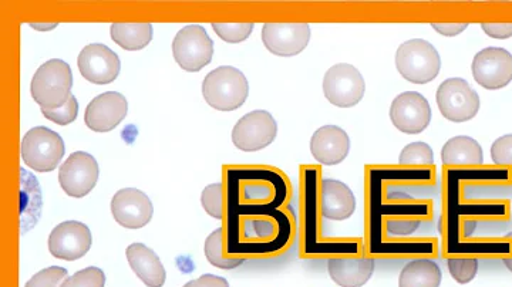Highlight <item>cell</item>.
Returning a JSON list of instances; mask_svg holds the SVG:
<instances>
[{
    "mask_svg": "<svg viewBox=\"0 0 512 287\" xmlns=\"http://www.w3.org/2000/svg\"><path fill=\"white\" fill-rule=\"evenodd\" d=\"M365 252L375 259L439 258L441 181L437 167L367 165Z\"/></svg>",
    "mask_w": 512,
    "mask_h": 287,
    "instance_id": "1",
    "label": "cell"
},
{
    "mask_svg": "<svg viewBox=\"0 0 512 287\" xmlns=\"http://www.w3.org/2000/svg\"><path fill=\"white\" fill-rule=\"evenodd\" d=\"M443 258H512V168H443Z\"/></svg>",
    "mask_w": 512,
    "mask_h": 287,
    "instance_id": "2",
    "label": "cell"
},
{
    "mask_svg": "<svg viewBox=\"0 0 512 287\" xmlns=\"http://www.w3.org/2000/svg\"><path fill=\"white\" fill-rule=\"evenodd\" d=\"M229 216L271 214L288 204L291 187L272 168H235L228 174Z\"/></svg>",
    "mask_w": 512,
    "mask_h": 287,
    "instance_id": "3",
    "label": "cell"
},
{
    "mask_svg": "<svg viewBox=\"0 0 512 287\" xmlns=\"http://www.w3.org/2000/svg\"><path fill=\"white\" fill-rule=\"evenodd\" d=\"M293 235L292 215L284 209L265 215L231 216L227 249L258 258L279 255L291 245Z\"/></svg>",
    "mask_w": 512,
    "mask_h": 287,
    "instance_id": "4",
    "label": "cell"
},
{
    "mask_svg": "<svg viewBox=\"0 0 512 287\" xmlns=\"http://www.w3.org/2000/svg\"><path fill=\"white\" fill-rule=\"evenodd\" d=\"M320 171L315 167L302 168L303 215H305V234H303V253L315 258H359L365 253V238L328 239L320 229L319 208Z\"/></svg>",
    "mask_w": 512,
    "mask_h": 287,
    "instance_id": "5",
    "label": "cell"
},
{
    "mask_svg": "<svg viewBox=\"0 0 512 287\" xmlns=\"http://www.w3.org/2000/svg\"><path fill=\"white\" fill-rule=\"evenodd\" d=\"M73 73L69 64L52 59L37 69L30 84L33 100L45 110H56L72 99Z\"/></svg>",
    "mask_w": 512,
    "mask_h": 287,
    "instance_id": "6",
    "label": "cell"
},
{
    "mask_svg": "<svg viewBox=\"0 0 512 287\" xmlns=\"http://www.w3.org/2000/svg\"><path fill=\"white\" fill-rule=\"evenodd\" d=\"M202 96L208 106L215 110H238L244 106L249 96L247 77L235 67H218L202 81Z\"/></svg>",
    "mask_w": 512,
    "mask_h": 287,
    "instance_id": "7",
    "label": "cell"
},
{
    "mask_svg": "<svg viewBox=\"0 0 512 287\" xmlns=\"http://www.w3.org/2000/svg\"><path fill=\"white\" fill-rule=\"evenodd\" d=\"M397 72L413 84H427L439 77L441 57L436 47L424 39L404 42L394 56Z\"/></svg>",
    "mask_w": 512,
    "mask_h": 287,
    "instance_id": "8",
    "label": "cell"
},
{
    "mask_svg": "<svg viewBox=\"0 0 512 287\" xmlns=\"http://www.w3.org/2000/svg\"><path fill=\"white\" fill-rule=\"evenodd\" d=\"M441 116L451 123H467L480 111V96L467 80L451 77L440 84L436 93Z\"/></svg>",
    "mask_w": 512,
    "mask_h": 287,
    "instance_id": "9",
    "label": "cell"
},
{
    "mask_svg": "<svg viewBox=\"0 0 512 287\" xmlns=\"http://www.w3.org/2000/svg\"><path fill=\"white\" fill-rule=\"evenodd\" d=\"M66 147L63 138L47 127H35L22 140L23 162L36 172L55 171L63 160Z\"/></svg>",
    "mask_w": 512,
    "mask_h": 287,
    "instance_id": "10",
    "label": "cell"
},
{
    "mask_svg": "<svg viewBox=\"0 0 512 287\" xmlns=\"http://www.w3.org/2000/svg\"><path fill=\"white\" fill-rule=\"evenodd\" d=\"M365 93V77L353 64H335L323 77V94L332 106L355 107L363 100Z\"/></svg>",
    "mask_w": 512,
    "mask_h": 287,
    "instance_id": "11",
    "label": "cell"
},
{
    "mask_svg": "<svg viewBox=\"0 0 512 287\" xmlns=\"http://www.w3.org/2000/svg\"><path fill=\"white\" fill-rule=\"evenodd\" d=\"M173 54L175 62L181 69L185 72L197 73L211 63L214 56V42L204 27L188 25L174 37Z\"/></svg>",
    "mask_w": 512,
    "mask_h": 287,
    "instance_id": "12",
    "label": "cell"
},
{
    "mask_svg": "<svg viewBox=\"0 0 512 287\" xmlns=\"http://www.w3.org/2000/svg\"><path fill=\"white\" fill-rule=\"evenodd\" d=\"M278 123L274 116L265 110H255L245 114L232 130V143L239 151L256 153L264 150L276 140Z\"/></svg>",
    "mask_w": 512,
    "mask_h": 287,
    "instance_id": "13",
    "label": "cell"
},
{
    "mask_svg": "<svg viewBox=\"0 0 512 287\" xmlns=\"http://www.w3.org/2000/svg\"><path fill=\"white\" fill-rule=\"evenodd\" d=\"M471 73L485 90H501L512 83V54L504 47H485L474 56Z\"/></svg>",
    "mask_w": 512,
    "mask_h": 287,
    "instance_id": "14",
    "label": "cell"
},
{
    "mask_svg": "<svg viewBox=\"0 0 512 287\" xmlns=\"http://www.w3.org/2000/svg\"><path fill=\"white\" fill-rule=\"evenodd\" d=\"M100 168L92 154L77 151L63 162L59 170L60 187L72 198H84L99 181Z\"/></svg>",
    "mask_w": 512,
    "mask_h": 287,
    "instance_id": "15",
    "label": "cell"
},
{
    "mask_svg": "<svg viewBox=\"0 0 512 287\" xmlns=\"http://www.w3.org/2000/svg\"><path fill=\"white\" fill-rule=\"evenodd\" d=\"M429 100L417 91H404L390 106V121L400 133L417 135L426 131L431 123Z\"/></svg>",
    "mask_w": 512,
    "mask_h": 287,
    "instance_id": "16",
    "label": "cell"
},
{
    "mask_svg": "<svg viewBox=\"0 0 512 287\" xmlns=\"http://www.w3.org/2000/svg\"><path fill=\"white\" fill-rule=\"evenodd\" d=\"M261 36L269 53L293 57L301 54L311 42V26L308 23H266Z\"/></svg>",
    "mask_w": 512,
    "mask_h": 287,
    "instance_id": "17",
    "label": "cell"
},
{
    "mask_svg": "<svg viewBox=\"0 0 512 287\" xmlns=\"http://www.w3.org/2000/svg\"><path fill=\"white\" fill-rule=\"evenodd\" d=\"M92 245V231L79 221L62 222L49 236L50 253L62 261H79L89 253Z\"/></svg>",
    "mask_w": 512,
    "mask_h": 287,
    "instance_id": "18",
    "label": "cell"
},
{
    "mask_svg": "<svg viewBox=\"0 0 512 287\" xmlns=\"http://www.w3.org/2000/svg\"><path fill=\"white\" fill-rule=\"evenodd\" d=\"M111 214L123 228L141 229L153 219V202L140 189H120L111 199Z\"/></svg>",
    "mask_w": 512,
    "mask_h": 287,
    "instance_id": "19",
    "label": "cell"
},
{
    "mask_svg": "<svg viewBox=\"0 0 512 287\" xmlns=\"http://www.w3.org/2000/svg\"><path fill=\"white\" fill-rule=\"evenodd\" d=\"M77 66L84 79L99 86L113 83L121 70L120 57L101 43L84 47L77 59Z\"/></svg>",
    "mask_w": 512,
    "mask_h": 287,
    "instance_id": "20",
    "label": "cell"
},
{
    "mask_svg": "<svg viewBox=\"0 0 512 287\" xmlns=\"http://www.w3.org/2000/svg\"><path fill=\"white\" fill-rule=\"evenodd\" d=\"M128 103L123 94L107 91L90 101L84 113V123L96 133H109L127 117Z\"/></svg>",
    "mask_w": 512,
    "mask_h": 287,
    "instance_id": "21",
    "label": "cell"
},
{
    "mask_svg": "<svg viewBox=\"0 0 512 287\" xmlns=\"http://www.w3.org/2000/svg\"><path fill=\"white\" fill-rule=\"evenodd\" d=\"M320 215L328 221H348L356 212V197L345 182L320 180Z\"/></svg>",
    "mask_w": 512,
    "mask_h": 287,
    "instance_id": "22",
    "label": "cell"
},
{
    "mask_svg": "<svg viewBox=\"0 0 512 287\" xmlns=\"http://www.w3.org/2000/svg\"><path fill=\"white\" fill-rule=\"evenodd\" d=\"M311 153L316 162L326 167L342 164L350 153V138L343 128L323 126L311 138Z\"/></svg>",
    "mask_w": 512,
    "mask_h": 287,
    "instance_id": "23",
    "label": "cell"
},
{
    "mask_svg": "<svg viewBox=\"0 0 512 287\" xmlns=\"http://www.w3.org/2000/svg\"><path fill=\"white\" fill-rule=\"evenodd\" d=\"M376 259L363 253L359 258H332L328 261L330 279L340 287H363L375 273Z\"/></svg>",
    "mask_w": 512,
    "mask_h": 287,
    "instance_id": "24",
    "label": "cell"
},
{
    "mask_svg": "<svg viewBox=\"0 0 512 287\" xmlns=\"http://www.w3.org/2000/svg\"><path fill=\"white\" fill-rule=\"evenodd\" d=\"M127 261L138 279L147 287H163L167 272L156 252L144 243H131L127 248Z\"/></svg>",
    "mask_w": 512,
    "mask_h": 287,
    "instance_id": "25",
    "label": "cell"
},
{
    "mask_svg": "<svg viewBox=\"0 0 512 287\" xmlns=\"http://www.w3.org/2000/svg\"><path fill=\"white\" fill-rule=\"evenodd\" d=\"M443 168H477L484 165V151L480 143L468 135L450 138L441 148Z\"/></svg>",
    "mask_w": 512,
    "mask_h": 287,
    "instance_id": "26",
    "label": "cell"
},
{
    "mask_svg": "<svg viewBox=\"0 0 512 287\" xmlns=\"http://www.w3.org/2000/svg\"><path fill=\"white\" fill-rule=\"evenodd\" d=\"M443 272L436 259H412L400 273L399 287H440Z\"/></svg>",
    "mask_w": 512,
    "mask_h": 287,
    "instance_id": "27",
    "label": "cell"
},
{
    "mask_svg": "<svg viewBox=\"0 0 512 287\" xmlns=\"http://www.w3.org/2000/svg\"><path fill=\"white\" fill-rule=\"evenodd\" d=\"M111 39L128 52H137L150 45L153 40V26L150 23H113Z\"/></svg>",
    "mask_w": 512,
    "mask_h": 287,
    "instance_id": "28",
    "label": "cell"
},
{
    "mask_svg": "<svg viewBox=\"0 0 512 287\" xmlns=\"http://www.w3.org/2000/svg\"><path fill=\"white\" fill-rule=\"evenodd\" d=\"M227 246L225 242L224 228L215 229L207 241H205L204 252L207 256L208 262L218 269L231 270L238 268L245 262L244 258H231V256L224 255V248Z\"/></svg>",
    "mask_w": 512,
    "mask_h": 287,
    "instance_id": "29",
    "label": "cell"
},
{
    "mask_svg": "<svg viewBox=\"0 0 512 287\" xmlns=\"http://www.w3.org/2000/svg\"><path fill=\"white\" fill-rule=\"evenodd\" d=\"M399 165L406 168L436 167L433 148L429 144L421 143V141L406 145L400 153Z\"/></svg>",
    "mask_w": 512,
    "mask_h": 287,
    "instance_id": "30",
    "label": "cell"
},
{
    "mask_svg": "<svg viewBox=\"0 0 512 287\" xmlns=\"http://www.w3.org/2000/svg\"><path fill=\"white\" fill-rule=\"evenodd\" d=\"M202 208L208 215L215 219H224L227 215L228 198L225 199V189L222 184H211L202 191L201 195Z\"/></svg>",
    "mask_w": 512,
    "mask_h": 287,
    "instance_id": "31",
    "label": "cell"
},
{
    "mask_svg": "<svg viewBox=\"0 0 512 287\" xmlns=\"http://www.w3.org/2000/svg\"><path fill=\"white\" fill-rule=\"evenodd\" d=\"M448 272L451 278L460 285H467L476 279L478 273V259L476 258H450L446 259Z\"/></svg>",
    "mask_w": 512,
    "mask_h": 287,
    "instance_id": "32",
    "label": "cell"
},
{
    "mask_svg": "<svg viewBox=\"0 0 512 287\" xmlns=\"http://www.w3.org/2000/svg\"><path fill=\"white\" fill-rule=\"evenodd\" d=\"M106 286V275L103 270L90 266L69 276L60 287H104Z\"/></svg>",
    "mask_w": 512,
    "mask_h": 287,
    "instance_id": "33",
    "label": "cell"
},
{
    "mask_svg": "<svg viewBox=\"0 0 512 287\" xmlns=\"http://www.w3.org/2000/svg\"><path fill=\"white\" fill-rule=\"evenodd\" d=\"M254 23L244 25H228V23H212V29L227 43L245 42L251 33L254 32Z\"/></svg>",
    "mask_w": 512,
    "mask_h": 287,
    "instance_id": "34",
    "label": "cell"
},
{
    "mask_svg": "<svg viewBox=\"0 0 512 287\" xmlns=\"http://www.w3.org/2000/svg\"><path fill=\"white\" fill-rule=\"evenodd\" d=\"M43 116L52 123L59 124V126H69L73 121H76L79 116V103L76 97H72L63 107L56 108V110H42Z\"/></svg>",
    "mask_w": 512,
    "mask_h": 287,
    "instance_id": "35",
    "label": "cell"
},
{
    "mask_svg": "<svg viewBox=\"0 0 512 287\" xmlns=\"http://www.w3.org/2000/svg\"><path fill=\"white\" fill-rule=\"evenodd\" d=\"M67 279V270L60 266L40 270L25 287H59L60 283Z\"/></svg>",
    "mask_w": 512,
    "mask_h": 287,
    "instance_id": "36",
    "label": "cell"
},
{
    "mask_svg": "<svg viewBox=\"0 0 512 287\" xmlns=\"http://www.w3.org/2000/svg\"><path fill=\"white\" fill-rule=\"evenodd\" d=\"M490 154L493 165L512 168V134L497 138L491 145Z\"/></svg>",
    "mask_w": 512,
    "mask_h": 287,
    "instance_id": "37",
    "label": "cell"
},
{
    "mask_svg": "<svg viewBox=\"0 0 512 287\" xmlns=\"http://www.w3.org/2000/svg\"><path fill=\"white\" fill-rule=\"evenodd\" d=\"M481 29L485 35L493 37V39L507 40L512 37V23L508 25H494V23H483Z\"/></svg>",
    "mask_w": 512,
    "mask_h": 287,
    "instance_id": "38",
    "label": "cell"
},
{
    "mask_svg": "<svg viewBox=\"0 0 512 287\" xmlns=\"http://www.w3.org/2000/svg\"><path fill=\"white\" fill-rule=\"evenodd\" d=\"M468 23H431V27L440 33L441 36L456 37L461 35L467 27Z\"/></svg>",
    "mask_w": 512,
    "mask_h": 287,
    "instance_id": "39",
    "label": "cell"
},
{
    "mask_svg": "<svg viewBox=\"0 0 512 287\" xmlns=\"http://www.w3.org/2000/svg\"><path fill=\"white\" fill-rule=\"evenodd\" d=\"M184 287H231L228 280L215 275H202L200 279L191 280Z\"/></svg>",
    "mask_w": 512,
    "mask_h": 287,
    "instance_id": "40",
    "label": "cell"
},
{
    "mask_svg": "<svg viewBox=\"0 0 512 287\" xmlns=\"http://www.w3.org/2000/svg\"><path fill=\"white\" fill-rule=\"evenodd\" d=\"M33 27V29H36V30H52V29H55V27L57 26V23H52V25H37V23H32V25H30Z\"/></svg>",
    "mask_w": 512,
    "mask_h": 287,
    "instance_id": "41",
    "label": "cell"
},
{
    "mask_svg": "<svg viewBox=\"0 0 512 287\" xmlns=\"http://www.w3.org/2000/svg\"><path fill=\"white\" fill-rule=\"evenodd\" d=\"M504 265L507 266V269L512 273V258L504 259Z\"/></svg>",
    "mask_w": 512,
    "mask_h": 287,
    "instance_id": "42",
    "label": "cell"
}]
</instances>
